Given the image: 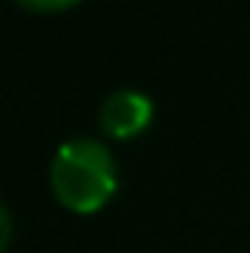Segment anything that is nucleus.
<instances>
[{
    "instance_id": "2",
    "label": "nucleus",
    "mask_w": 250,
    "mask_h": 253,
    "mask_svg": "<svg viewBox=\"0 0 250 253\" xmlns=\"http://www.w3.org/2000/svg\"><path fill=\"white\" fill-rule=\"evenodd\" d=\"M156 115L153 97L144 94L141 88H115L103 97L100 103V126L103 132L115 135V138H135L141 135Z\"/></svg>"
},
{
    "instance_id": "3",
    "label": "nucleus",
    "mask_w": 250,
    "mask_h": 253,
    "mask_svg": "<svg viewBox=\"0 0 250 253\" xmlns=\"http://www.w3.org/2000/svg\"><path fill=\"white\" fill-rule=\"evenodd\" d=\"M18 3L33 9V12H62V9H71L80 0H18Z\"/></svg>"
},
{
    "instance_id": "1",
    "label": "nucleus",
    "mask_w": 250,
    "mask_h": 253,
    "mask_svg": "<svg viewBox=\"0 0 250 253\" xmlns=\"http://www.w3.org/2000/svg\"><path fill=\"white\" fill-rule=\"evenodd\" d=\"M50 186L56 200L74 212H94L118 189V162L106 141L71 135L50 159Z\"/></svg>"
},
{
    "instance_id": "4",
    "label": "nucleus",
    "mask_w": 250,
    "mask_h": 253,
    "mask_svg": "<svg viewBox=\"0 0 250 253\" xmlns=\"http://www.w3.org/2000/svg\"><path fill=\"white\" fill-rule=\"evenodd\" d=\"M9 242H12V212L0 200V253L9 248Z\"/></svg>"
}]
</instances>
